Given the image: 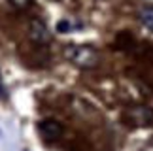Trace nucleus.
I'll return each mask as SVG.
<instances>
[{
	"mask_svg": "<svg viewBox=\"0 0 153 151\" xmlns=\"http://www.w3.org/2000/svg\"><path fill=\"white\" fill-rule=\"evenodd\" d=\"M64 59L78 68H95L100 62L97 49L91 45H64Z\"/></svg>",
	"mask_w": 153,
	"mask_h": 151,
	"instance_id": "f257e3e1",
	"label": "nucleus"
},
{
	"mask_svg": "<svg viewBox=\"0 0 153 151\" xmlns=\"http://www.w3.org/2000/svg\"><path fill=\"white\" fill-rule=\"evenodd\" d=\"M28 36L38 45H45L51 42V32H49L48 25L42 19H36V17L30 19V23H28Z\"/></svg>",
	"mask_w": 153,
	"mask_h": 151,
	"instance_id": "7ed1b4c3",
	"label": "nucleus"
},
{
	"mask_svg": "<svg viewBox=\"0 0 153 151\" xmlns=\"http://www.w3.org/2000/svg\"><path fill=\"white\" fill-rule=\"evenodd\" d=\"M0 136H2V132H0Z\"/></svg>",
	"mask_w": 153,
	"mask_h": 151,
	"instance_id": "1a4fd4ad",
	"label": "nucleus"
},
{
	"mask_svg": "<svg viewBox=\"0 0 153 151\" xmlns=\"http://www.w3.org/2000/svg\"><path fill=\"white\" fill-rule=\"evenodd\" d=\"M123 119L132 127H148L153 123V108L149 106H132L127 108Z\"/></svg>",
	"mask_w": 153,
	"mask_h": 151,
	"instance_id": "f03ea898",
	"label": "nucleus"
},
{
	"mask_svg": "<svg viewBox=\"0 0 153 151\" xmlns=\"http://www.w3.org/2000/svg\"><path fill=\"white\" fill-rule=\"evenodd\" d=\"M0 96H6V89L2 85V76H0Z\"/></svg>",
	"mask_w": 153,
	"mask_h": 151,
	"instance_id": "6e6552de",
	"label": "nucleus"
},
{
	"mask_svg": "<svg viewBox=\"0 0 153 151\" xmlns=\"http://www.w3.org/2000/svg\"><path fill=\"white\" fill-rule=\"evenodd\" d=\"M8 2L17 10H27V8H30L32 0H8Z\"/></svg>",
	"mask_w": 153,
	"mask_h": 151,
	"instance_id": "423d86ee",
	"label": "nucleus"
},
{
	"mask_svg": "<svg viewBox=\"0 0 153 151\" xmlns=\"http://www.w3.org/2000/svg\"><path fill=\"white\" fill-rule=\"evenodd\" d=\"M57 30H59V32H68V30H70V23H68V21H61V23L57 25Z\"/></svg>",
	"mask_w": 153,
	"mask_h": 151,
	"instance_id": "0eeeda50",
	"label": "nucleus"
},
{
	"mask_svg": "<svg viewBox=\"0 0 153 151\" xmlns=\"http://www.w3.org/2000/svg\"><path fill=\"white\" fill-rule=\"evenodd\" d=\"M38 130H40V134H42L45 140H49V142H55V140H59V138L64 134V127H62V123H59L57 119L40 121Z\"/></svg>",
	"mask_w": 153,
	"mask_h": 151,
	"instance_id": "20e7f679",
	"label": "nucleus"
},
{
	"mask_svg": "<svg viewBox=\"0 0 153 151\" xmlns=\"http://www.w3.org/2000/svg\"><path fill=\"white\" fill-rule=\"evenodd\" d=\"M140 23L146 27V28H149V30H153V6H144L142 10H140Z\"/></svg>",
	"mask_w": 153,
	"mask_h": 151,
	"instance_id": "39448f33",
	"label": "nucleus"
}]
</instances>
